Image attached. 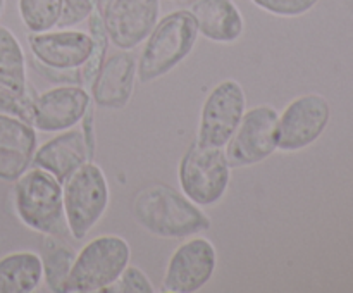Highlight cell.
Instances as JSON below:
<instances>
[{
  "label": "cell",
  "mask_w": 353,
  "mask_h": 293,
  "mask_svg": "<svg viewBox=\"0 0 353 293\" xmlns=\"http://www.w3.org/2000/svg\"><path fill=\"white\" fill-rule=\"evenodd\" d=\"M133 217L159 238H190L209 230L210 219L200 205L169 185H152L133 200Z\"/></svg>",
  "instance_id": "cell-1"
},
{
  "label": "cell",
  "mask_w": 353,
  "mask_h": 293,
  "mask_svg": "<svg viewBox=\"0 0 353 293\" xmlns=\"http://www.w3.org/2000/svg\"><path fill=\"white\" fill-rule=\"evenodd\" d=\"M196 38L199 28L190 10H174L159 19L138 57V79L152 83L169 74L192 54Z\"/></svg>",
  "instance_id": "cell-2"
},
{
  "label": "cell",
  "mask_w": 353,
  "mask_h": 293,
  "mask_svg": "<svg viewBox=\"0 0 353 293\" xmlns=\"http://www.w3.org/2000/svg\"><path fill=\"white\" fill-rule=\"evenodd\" d=\"M14 183V209L24 226L54 236L69 233L61 181L34 165Z\"/></svg>",
  "instance_id": "cell-3"
},
{
  "label": "cell",
  "mask_w": 353,
  "mask_h": 293,
  "mask_svg": "<svg viewBox=\"0 0 353 293\" xmlns=\"http://www.w3.org/2000/svg\"><path fill=\"white\" fill-rule=\"evenodd\" d=\"M131 259L130 243L119 234H102L90 240L76 254L65 292H105L119 279Z\"/></svg>",
  "instance_id": "cell-4"
},
{
  "label": "cell",
  "mask_w": 353,
  "mask_h": 293,
  "mask_svg": "<svg viewBox=\"0 0 353 293\" xmlns=\"http://www.w3.org/2000/svg\"><path fill=\"white\" fill-rule=\"evenodd\" d=\"M62 199L69 234L74 240H83L109 207V183L102 168L88 161L76 169L62 183Z\"/></svg>",
  "instance_id": "cell-5"
},
{
  "label": "cell",
  "mask_w": 353,
  "mask_h": 293,
  "mask_svg": "<svg viewBox=\"0 0 353 293\" xmlns=\"http://www.w3.org/2000/svg\"><path fill=\"white\" fill-rule=\"evenodd\" d=\"M181 192L200 207L221 202L231 181V168L224 148L193 141L178 169Z\"/></svg>",
  "instance_id": "cell-6"
},
{
  "label": "cell",
  "mask_w": 353,
  "mask_h": 293,
  "mask_svg": "<svg viewBox=\"0 0 353 293\" xmlns=\"http://www.w3.org/2000/svg\"><path fill=\"white\" fill-rule=\"evenodd\" d=\"M279 114L271 105L245 110L240 124L224 147L231 169L261 164L278 150Z\"/></svg>",
  "instance_id": "cell-7"
},
{
  "label": "cell",
  "mask_w": 353,
  "mask_h": 293,
  "mask_svg": "<svg viewBox=\"0 0 353 293\" xmlns=\"http://www.w3.org/2000/svg\"><path fill=\"white\" fill-rule=\"evenodd\" d=\"M247 110L243 86L236 79H224L214 86L200 110L196 141L209 147L224 148L236 131Z\"/></svg>",
  "instance_id": "cell-8"
},
{
  "label": "cell",
  "mask_w": 353,
  "mask_h": 293,
  "mask_svg": "<svg viewBox=\"0 0 353 293\" xmlns=\"http://www.w3.org/2000/svg\"><path fill=\"white\" fill-rule=\"evenodd\" d=\"M331 107L326 97L305 93L285 107L278 121V150L299 152L312 145L330 123Z\"/></svg>",
  "instance_id": "cell-9"
},
{
  "label": "cell",
  "mask_w": 353,
  "mask_h": 293,
  "mask_svg": "<svg viewBox=\"0 0 353 293\" xmlns=\"http://www.w3.org/2000/svg\"><path fill=\"white\" fill-rule=\"evenodd\" d=\"M216 267L217 252L212 241L203 236H190L172 252L162 288L171 293H195L212 279Z\"/></svg>",
  "instance_id": "cell-10"
},
{
  "label": "cell",
  "mask_w": 353,
  "mask_h": 293,
  "mask_svg": "<svg viewBox=\"0 0 353 293\" xmlns=\"http://www.w3.org/2000/svg\"><path fill=\"white\" fill-rule=\"evenodd\" d=\"M92 107L90 90L62 85L34 97L31 124L41 133H61L78 126Z\"/></svg>",
  "instance_id": "cell-11"
},
{
  "label": "cell",
  "mask_w": 353,
  "mask_h": 293,
  "mask_svg": "<svg viewBox=\"0 0 353 293\" xmlns=\"http://www.w3.org/2000/svg\"><path fill=\"white\" fill-rule=\"evenodd\" d=\"M161 19V0H112L105 10L107 38L119 50L143 43Z\"/></svg>",
  "instance_id": "cell-12"
},
{
  "label": "cell",
  "mask_w": 353,
  "mask_h": 293,
  "mask_svg": "<svg viewBox=\"0 0 353 293\" xmlns=\"http://www.w3.org/2000/svg\"><path fill=\"white\" fill-rule=\"evenodd\" d=\"M31 54L41 65L54 71H78L88 64L93 54V38L90 33L61 28L59 31L30 33Z\"/></svg>",
  "instance_id": "cell-13"
},
{
  "label": "cell",
  "mask_w": 353,
  "mask_h": 293,
  "mask_svg": "<svg viewBox=\"0 0 353 293\" xmlns=\"http://www.w3.org/2000/svg\"><path fill=\"white\" fill-rule=\"evenodd\" d=\"M138 78V57L131 50H121L105 57L93 81L92 99L102 109H124L134 92Z\"/></svg>",
  "instance_id": "cell-14"
},
{
  "label": "cell",
  "mask_w": 353,
  "mask_h": 293,
  "mask_svg": "<svg viewBox=\"0 0 353 293\" xmlns=\"http://www.w3.org/2000/svg\"><path fill=\"white\" fill-rule=\"evenodd\" d=\"M38 148L33 124L0 112V179L16 181L33 164Z\"/></svg>",
  "instance_id": "cell-15"
},
{
  "label": "cell",
  "mask_w": 353,
  "mask_h": 293,
  "mask_svg": "<svg viewBox=\"0 0 353 293\" xmlns=\"http://www.w3.org/2000/svg\"><path fill=\"white\" fill-rule=\"evenodd\" d=\"M92 159L93 148L86 141L83 130L71 128L40 145L34 152L33 164L64 183L76 169Z\"/></svg>",
  "instance_id": "cell-16"
},
{
  "label": "cell",
  "mask_w": 353,
  "mask_h": 293,
  "mask_svg": "<svg viewBox=\"0 0 353 293\" xmlns=\"http://www.w3.org/2000/svg\"><path fill=\"white\" fill-rule=\"evenodd\" d=\"M199 34L216 43H234L245 30V19L233 0H196L192 3Z\"/></svg>",
  "instance_id": "cell-17"
},
{
  "label": "cell",
  "mask_w": 353,
  "mask_h": 293,
  "mask_svg": "<svg viewBox=\"0 0 353 293\" xmlns=\"http://www.w3.org/2000/svg\"><path fill=\"white\" fill-rule=\"evenodd\" d=\"M41 281L43 264L34 252H12L0 257V293H31Z\"/></svg>",
  "instance_id": "cell-18"
},
{
  "label": "cell",
  "mask_w": 353,
  "mask_h": 293,
  "mask_svg": "<svg viewBox=\"0 0 353 293\" xmlns=\"http://www.w3.org/2000/svg\"><path fill=\"white\" fill-rule=\"evenodd\" d=\"M0 88L16 95H24L30 90L24 50L16 34L6 26H0Z\"/></svg>",
  "instance_id": "cell-19"
},
{
  "label": "cell",
  "mask_w": 353,
  "mask_h": 293,
  "mask_svg": "<svg viewBox=\"0 0 353 293\" xmlns=\"http://www.w3.org/2000/svg\"><path fill=\"white\" fill-rule=\"evenodd\" d=\"M40 257L43 264V279L48 288L55 293H64L76 252L54 234H45L43 252Z\"/></svg>",
  "instance_id": "cell-20"
},
{
  "label": "cell",
  "mask_w": 353,
  "mask_h": 293,
  "mask_svg": "<svg viewBox=\"0 0 353 293\" xmlns=\"http://www.w3.org/2000/svg\"><path fill=\"white\" fill-rule=\"evenodd\" d=\"M19 17L30 33L54 30L62 14V0H17Z\"/></svg>",
  "instance_id": "cell-21"
},
{
  "label": "cell",
  "mask_w": 353,
  "mask_h": 293,
  "mask_svg": "<svg viewBox=\"0 0 353 293\" xmlns=\"http://www.w3.org/2000/svg\"><path fill=\"white\" fill-rule=\"evenodd\" d=\"M33 88L30 86L24 95H16L9 90L0 88V112L9 114V116L19 117L31 124V116H33V102H34Z\"/></svg>",
  "instance_id": "cell-22"
},
{
  "label": "cell",
  "mask_w": 353,
  "mask_h": 293,
  "mask_svg": "<svg viewBox=\"0 0 353 293\" xmlns=\"http://www.w3.org/2000/svg\"><path fill=\"white\" fill-rule=\"evenodd\" d=\"M259 9L278 17H299L309 12L319 0H252Z\"/></svg>",
  "instance_id": "cell-23"
},
{
  "label": "cell",
  "mask_w": 353,
  "mask_h": 293,
  "mask_svg": "<svg viewBox=\"0 0 353 293\" xmlns=\"http://www.w3.org/2000/svg\"><path fill=\"white\" fill-rule=\"evenodd\" d=\"M105 292H121V293H152L155 292L154 285L148 279V276L141 271L137 265H130L124 269L123 274L119 276L112 286L105 290Z\"/></svg>",
  "instance_id": "cell-24"
},
{
  "label": "cell",
  "mask_w": 353,
  "mask_h": 293,
  "mask_svg": "<svg viewBox=\"0 0 353 293\" xmlns=\"http://www.w3.org/2000/svg\"><path fill=\"white\" fill-rule=\"evenodd\" d=\"M93 12V0H62L59 28H72L88 21Z\"/></svg>",
  "instance_id": "cell-25"
},
{
  "label": "cell",
  "mask_w": 353,
  "mask_h": 293,
  "mask_svg": "<svg viewBox=\"0 0 353 293\" xmlns=\"http://www.w3.org/2000/svg\"><path fill=\"white\" fill-rule=\"evenodd\" d=\"M110 2H112V0H93L92 16L99 17V19H103V16H105V10L109 9Z\"/></svg>",
  "instance_id": "cell-26"
},
{
  "label": "cell",
  "mask_w": 353,
  "mask_h": 293,
  "mask_svg": "<svg viewBox=\"0 0 353 293\" xmlns=\"http://www.w3.org/2000/svg\"><path fill=\"white\" fill-rule=\"evenodd\" d=\"M171 2H176V3H193V2H196V0H171Z\"/></svg>",
  "instance_id": "cell-27"
},
{
  "label": "cell",
  "mask_w": 353,
  "mask_h": 293,
  "mask_svg": "<svg viewBox=\"0 0 353 293\" xmlns=\"http://www.w3.org/2000/svg\"><path fill=\"white\" fill-rule=\"evenodd\" d=\"M3 6H6V0H0V16H2L3 12Z\"/></svg>",
  "instance_id": "cell-28"
}]
</instances>
